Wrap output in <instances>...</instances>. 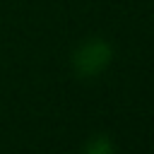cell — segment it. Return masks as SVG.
<instances>
[{
    "label": "cell",
    "instance_id": "7a4b0ae2",
    "mask_svg": "<svg viewBox=\"0 0 154 154\" xmlns=\"http://www.w3.org/2000/svg\"><path fill=\"white\" fill-rule=\"evenodd\" d=\"M84 154H113V144L108 137L103 135H96L89 140V144L84 147Z\"/></svg>",
    "mask_w": 154,
    "mask_h": 154
},
{
    "label": "cell",
    "instance_id": "6da1fadb",
    "mask_svg": "<svg viewBox=\"0 0 154 154\" xmlns=\"http://www.w3.org/2000/svg\"><path fill=\"white\" fill-rule=\"evenodd\" d=\"M111 58H113V51H111L108 43H103V41H89V43H84L75 53L72 67H75V72L79 77H94V75H99L111 63Z\"/></svg>",
    "mask_w": 154,
    "mask_h": 154
}]
</instances>
